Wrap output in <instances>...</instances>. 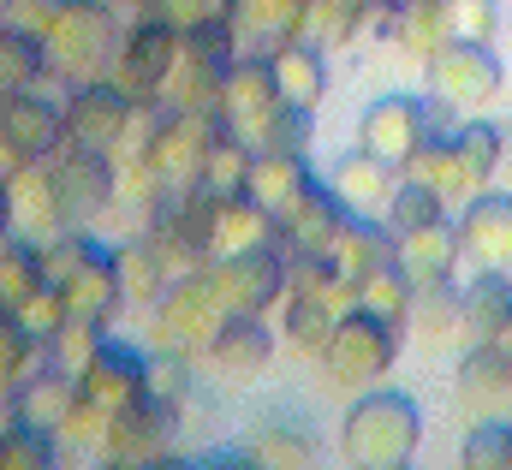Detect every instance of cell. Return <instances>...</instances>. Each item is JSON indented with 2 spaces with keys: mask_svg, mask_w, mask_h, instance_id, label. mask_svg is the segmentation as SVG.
I'll return each mask as SVG.
<instances>
[{
  "mask_svg": "<svg viewBox=\"0 0 512 470\" xmlns=\"http://www.w3.org/2000/svg\"><path fill=\"white\" fill-rule=\"evenodd\" d=\"M417 441H423V411L399 387H364L346 411V429H340V453L364 470L411 465Z\"/></svg>",
  "mask_w": 512,
  "mask_h": 470,
  "instance_id": "6da1fadb",
  "label": "cell"
},
{
  "mask_svg": "<svg viewBox=\"0 0 512 470\" xmlns=\"http://www.w3.org/2000/svg\"><path fill=\"white\" fill-rule=\"evenodd\" d=\"M48 66L66 84H96L114 72L126 36H120V6L114 0H60L54 24H48Z\"/></svg>",
  "mask_w": 512,
  "mask_h": 470,
  "instance_id": "7a4b0ae2",
  "label": "cell"
},
{
  "mask_svg": "<svg viewBox=\"0 0 512 470\" xmlns=\"http://www.w3.org/2000/svg\"><path fill=\"white\" fill-rule=\"evenodd\" d=\"M227 298L215 286L209 268H191L179 274L155 304H149V346L155 352H185V357H203L215 346V334L227 328Z\"/></svg>",
  "mask_w": 512,
  "mask_h": 470,
  "instance_id": "3957f363",
  "label": "cell"
},
{
  "mask_svg": "<svg viewBox=\"0 0 512 470\" xmlns=\"http://www.w3.org/2000/svg\"><path fill=\"white\" fill-rule=\"evenodd\" d=\"M393 357H399V334L387 328L382 316H370V310L358 304V310H346L340 328L328 334V346H322V369H328L334 387L364 393V387H376L387 369H393Z\"/></svg>",
  "mask_w": 512,
  "mask_h": 470,
  "instance_id": "277c9868",
  "label": "cell"
},
{
  "mask_svg": "<svg viewBox=\"0 0 512 470\" xmlns=\"http://www.w3.org/2000/svg\"><path fill=\"white\" fill-rule=\"evenodd\" d=\"M209 274H215V286H221L233 316H262V310H274L292 292V256L280 250V238L256 244V250H239V256H215Z\"/></svg>",
  "mask_w": 512,
  "mask_h": 470,
  "instance_id": "5b68a950",
  "label": "cell"
},
{
  "mask_svg": "<svg viewBox=\"0 0 512 470\" xmlns=\"http://www.w3.org/2000/svg\"><path fill=\"white\" fill-rule=\"evenodd\" d=\"M429 137H441L429 96H376V102L364 108V119H358V149L382 155L387 167H399V173H405V161H411Z\"/></svg>",
  "mask_w": 512,
  "mask_h": 470,
  "instance_id": "8992f818",
  "label": "cell"
},
{
  "mask_svg": "<svg viewBox=\"0 0 512 470\" xmlns=\"http://www.w3.org/2000/svg\"><path fill=\"white\" fill-rule=\"evenodd\" d=\"M173 60H179V24H167L161 12H143V18H131L126 48H120L108 78L126 90L131 102H161V84H167Z\"/></svg>",
  "mask_w": 512,
  "mask_h": 470,
  "instance_id": "52a82bcc",
  "label": "cell"
},
{
  "mask_svg": "<svg viewBox=\"0 0 512 470\" xmlns=\"http://www.w3.org/2000/svg\"><path fill=\"white\" fill-rule=\"evenodd\" d=\"M173 435H179V405L155 399V393H137L114 411L102 459L108 465H161L173 453Z\"/></svg>",
  "mask_w": 512,
  "mask_h": 470,
  "instance_id": "ba28073f",
  "label": "cell"
},
{
  "mask_svg": "<svg viewBox=\"0 0 512 470\" xmlns=\"http://www.w3.org/2000/svg\"><path fill=\"white\" fill-rule=\"evenodd\" d=\"M54 185H60V203H66V221L72 227H90L96 215H108L120 203V173H114V155L108 149H84V143H60L54 155Z\"/></svg>",
  "mask_w": 512,
  "mask_h": 470,
  "instance_id": "9c48e42d",
  "label": "cell"
},
{
  "mask_svg": "<svg viewBox=\"0 0 512 470\" xmlns=\"http://www.w3.org/2000/svg\"><path fill=\"white\" fill-rule=\"evenodd\" d=\"M429 90L447 96L459 114H477L501 96V60L489 42H471V36H453L435 60H429Z\"/></svg>",
  "mask_w": 512,
  "mask_h": 470,
  "instance_id": "30bf717a",
  "label": "cell"
},
{
  "mask_svg": "<svg viewBox=\"0 0 512 470\" xmlns=\"http://www.w3.org/2000/svg\"><path fill=\"white\" fill-rule=\"evenodd\" d=\"M215 137H221V114H179V108L167 114L161 137L149 143V161H155V173H161V191H167V197H179V191H197V185H203V161H209Z\"/></svg>",
  "mask_w": 512,
  "mask_h": 470,
  "instance_id": "8fae6325",
  "label": "cell"
},
{
  "mask_svg": "<svg viewBox=\"0 0 512 470\" xmlns=\"http://www.w3.org/2000/svg\"><path fill=\"white\" fill-rule=\"evenodd\" d=\"M280 108H286V102H280V90H274L268 54H239L233 72H227V90H221V125H227L233 137H245L251 149H262V143H268V125H274Z\"/></svg>",
  "mask_w": 512,
  "mask_h": 470,
  "instance_id": "7c38bea8",
  "label": "cell"
},
{
  "mask_svg": "<svg viewBox=\"0 0 512 470\" xmlns=\"http://www.w3.org/2000/svg\"><path fill=\"white\" fill-rule=\"evenodd\" d=\"M346 221H352L346 197L310 179V185H304L280 215H274V238H280V250H286V256H322V250H334V244H340Z\"/></svg>",
  "mask_w": 512,
  "mask_h": 470,
  "instance_id": "4fadbf2b",
  "label": "cell"
},
{
  "mask_svg": "<svg viewBox=\"0 0 512 470\" xmlns=\"http://www.w3.org/2000/svg\"><path fill=\"white\" fill-rule=\"evenodd\" d=\"M6 221L12 233L24 238H54L66 233V203H60V185H54V161H6Z\"/></svg>",
  "mask_w": 512,
  "mask_h": 470,
  "instance_id": "5bb4252c",
  "label": "cell"
},
{
  "mask_svg": "<svg viewBox=\"0 0 512 470\" xmlns=\"http://www.w3.org/2000/svg\"><path fill=\"white\" fill-rule=\"evenodd\" d=\"M66 143V108H54L36 90L6 96L0 108V155L6 161H54Z\"/></svg>",
  "mask_w": 512,
  "mask_h": 470,
  "instance_id": "9a60e30c",
  "label": "cell"
},
{
  "mask_svg": "<svg viewBox=\"0 0 512 470\" xmlns=\"http://www.w3.org/2000/svg\"><path fill=\"white\" fill-rule=\"evenodd\" d=\"M131 108H137V102H131L114 78L78 84L72 102H66V137L84 143V149H108V155H114L120 137H126V125H131Z\"/></svg>",
  "mask_w": 512,
  "mask_h": 470,
  "instance_id": "2e32d148",
  "label": "cell"
},
{
  "mask_svg": "<svg viewBox=\"0 0 512 470\" xmlns=\"http://www.w3.org/2000/svg\"><path fill=\"white\" fill-rule=\"evenodd\" d=\"M203 363L215 369V381L251 387V381H262V369L274 363V334L262 328V316H227V328L215 334V346L203 352Z\"/></svg>",
  "mask_w": 512,
  "mask_h": 470,
  "instance_id": "e0dca14e",
  "label": "cell"
},
{
  "mask_svg": "<svg viewBox=\"0 0 512 470\" xmlns=\"http://www.w3.org/2000/svg\"><path fill=\"white\" fill-rule=\"evenodd\" d=\"M453 387H459V405L471 417H495L512 405V352L501 340L489 346H465L459 369H453Z\"/></svg>",
  "mask_w": 512,
  "mask_h": 470,
  "instance_id": "ac0fdd59",
  "label": "cell"
},
{
  "mask_svg": "<svg viewBox=\"0 0 512 470\" xmlns=\"http://www.w3.org/2000/svg\"><path fill=\"white\" fill-rule=\"evenodd\" d=\"M459 238H465V256L483 262V268H512V185L501 191H477L459 215Z\"/></svg>",
  "mask_w": 512,
  "mask_h": 470,
  "instance_id": "d6986e66",
  "label": "cell"
},
{
  "mask_svg": "<svg viewBox=\"0 0 512 470\" xmlns=\"http://www.w3.org/2000/svg\"><path fill=\"white\" fill-rule=\"evenodd\" d=\"M72 399H78V375H66V369H54V363L36 369L18 393H6L12 423H24V429H36V435H66Z\"/></svg>",
  "mask_w": 512,
  "mask_h": 470,
  "instance_id": "ffe728a7",
  "label": "cell"
},
{
  "mask_svg": "<svg viewBox=\"0 0 512 470\" xmlns=\"http://www.w3.org/2000/svg\"><path fill=\"white\" fill-rule=\"evenodd\" d=\"M78 387H84L90 399H102L108 411H120L126 399L149 393V357L137 352V346H126V340H102V352H96V363L78 375Z\"/></svg>",
  "mask_w": 512,
  "mask_h": 470,
  "instance_id": "44dd1931",
  "label": "cell"
},
{
  "mask_svg": "<svg viewBox=\"0 0 512 470\" xmlns=\"http://www.w3.org/2000/svg\"><path fill=\"white\" fill-rule=\"evenodd\" d=\"M459 256H465V238H459V227H453L447 215L399 238V268H405V280H411L417 292L453 280V262H459Z\"/></svg>",
  "mask_w": 512,
  "mask_h": 470,
  "instance_id": "7402d4cb",
  "label": "cell"
},
{
  "mask_svg": "<svg viewBox=\"0 0 512 470\" xmlns=\"http://www.w3.org/2000/svg\"><path fill=\"white\" fill-rule=\"evenodd\" d=\"M268 66H274V90H280V102L286 108H304V114H316V102L328 96V54L316 48V42H286V48H274L268 54Z\"/></svg>",
  "mask_w": 512,
  "mask_h": 470,
  "instance_id": "603a6c76",
  "label": "cell"
},
{
  "mask_svg": "<svg viewBox=\"0 0 512 470\" xmlns=\"http://www.w3.org/2000/svg\"><path fill=\"white\" fill-rule=\"evenodd\" d=\"M304 6L310 0H233L227 18H233L239 42H251L256 54H274L304 36Z\"/></svg>",
  "mask_w": 512,
  "mask_h": 470,
  "instance_id": "cb8c5ba5",
  "label": "cell"
},
{
  "mask_svg": "<svg viewBox=\"0 0 512 470\" xmlns=\"http://www.w3.org/2000/svg\"><path fill=\"white\" fill-rule=\"evenodd\" d=\"M334 262H340V274L352 286H364L370 274H382L387 262H399V233L387 221H376V215H352L340 244H334Z\"/></svg>",
  "mask_w": 512,
  "mask_h": 470,
  "instance_id": "d4e9b609",
  "label": "cell"
},
{
  "mask_svg": "<svg viewBox=\"0 0 512 470\" xmlns=\"http://www.w3.org/2000/svg\"><path fill=\"white\" fill-rule=\"evenodd\" d=\"M405 179H417V185L441 191V203H447V209H453V203L465 209V203H471V197L483 191V185L471 179V167L459 161V149H453V131L429 137V143H423V149H417V155L405 161Z\"/></svg>",
  "mask_w": 512,
  "mask_h": 470,
  "instance_id": "484cf974",
  "label": "cell"
},
{
  "mask_svg": "<svg viewBox=\"0 0 512 470\" xmlns=\"http://www.w3.org/2000/svg\"><path fill=\"white\" fill-rule=\"evenodd\" d=\"M459 298H465V328H459V340H465V346H489L512 316L507 268H477V280H465Z\"/></svg>",
  "mask_w": 512,
  "mask_h": 470,
  "instance_id": "4316f807",
  "label": "cell"
},
{
  "mask_svg": "<svg viewBox=\"0 0 512 470\" xmlns=\"http://www.w3.org/2000/svg\"><path fill=\"white\" fill-rule=\"evenodd\" d=\"M393 173H399V167H387L382 155L352 149V155L340 161V173H334V191L346 197V209H352V215H382L387 197L399 191V185H393Z\"/></svg>",
  "mask_w": 512,
  "mask_h": 470,
  "instance_id": "83f0119b",
  "label": "cell"
},
{
  "mask_svg": "<svg viewBox=\"0 0 512 470\" xmlns=\"http://www.w3.org/2000/svg\"><path fill=\"white\" fill-rule=\"evenodd\" d=\"M310 185V161L304 149H256V167H251V197L262 209H286L298 191Z\"/></svg>",
  "mask_w": 512,
  "mask_h": 470,
  "instance_id": "f1b7e54d",
  "label": "cell"
},
{
  "mask_svg": "<svg viewBox=\"0 0 512 470\" xmlns=\"http://www.w3.org/2000/svg\"><path fill=\"white\" fill-rule=\"evenodd\" d=\"M221 90H227L221 66H203V60L179 54L173 72H167V84H161V102L179 108V114H221Z\"/></svg>",
  "mask_w": 512,
  "mask_h": 470,
  "instance_id": "f546056e",
  "label": "cell"
},
{
  "mask_svg": "<svg viewBox=\"0 0 512 470\" xmlns=\"http://www.w3.org/2000/svg\"><path fill=\"white\" fill-rule=\"evenodd\" d=\"M126 286H120V268H114V250H102L96 262H84L72 280H66V304L72 316H90V322H114Z\"/></svg>",
  "mask_w": 512,
  "mask_h": 470,
  "instance_id": "4dcf8cb0",
  "label": "cell"
},
{
  "mask_svg": "<svg viewBox=\"0 0 512 470\" xmlns=\"http://www.w3.org/2000/svg\"><path fill=\"white\" fill-rule=\"evenodd\" d=\"M114 268H120V286H126V304L149 310L161 292H167V256L155 250V238L137 233L126 244H114Z\"/></svg>",
  "mask_w": 512,
  "mask_h": 470,
  "instance_id": "1f68e13d",
  "label": "cell"
},
{
  "mask_svg": "<svg viewBox=\"0 0 512 470\" xmlns=\"http://www.w3.org/2000/svg\"><path fill=\"white\" fill-rule=\"evenodd\" d=\"M459 30H453V6L447 0H417V6H399V24H393V42L405 48V54H417L423 66L453 42Z\"/></svg>",
  "mask_w": 512,
  "mask_h": 470,
  "instance_id": "d6a6232c",
  "label": "cell"
},
{
  "mask_svg": "<svg viewBox=\"0 0 512 470\" xmlns=\"http://www.w3.org/2000/svg\"><path fill=\"white\" fill-rule=\"evenodd\" d=\"M256 244H274V209H262L251 191L245 197H227L221 215H215V256H239Z\"/></svg>",
  "mask_w": 512,
  "mask_h": 470,
  "instance_id": "836d02e7",
  "label": "cell"
},
{
  "mask_svg": "<svg viewBox=\"0 0 512 470\" xmlns=\"http://www.w3.org/2000/svg\"><path fill=\"white\" fill-rule=\"evenodd\" d=\"M340 304H334V292H286V340L298 346V352H316L328 346V334L340 328Z\"/></svg>",
  "mask_w": 512,
  "mask_h": 470,
  "instance_id": "e575fe53",
  "label": "cell"
},
{
  "mask_svg": "<svg viewBox=\"0 0 512 470\" xmlns=\"http://www.w3.org/2000/svg\"><path fill=\"white\" fill-rule=\"evenodd\" d=\"M364 12H370V0H310L304 6V42L334 54V48L364 36Z\"/></svg>",
  "mask_w": 512,
  "mask_h": 470,
  "instance_id": "d590c367",
  "label": "cell"
},
{
  "mask_svg": "<svg viewBox=\"0 0 512 470\" xmlns=\"http://www.w3.org/2000/svg\"><path fill=\"white\" fill-rule=\"evenodd\" d=\"M251 167H256V149L221 125V137H215V149H209V161H203V191H215L221 203H227V197H245V191H251Z\"/></svg>",
  "mask_w": 512,
  "mask_h": 470,
  "instance_id": "8d00e7d4",
  "label": "cell"
},
{
  "mask_svg": "<svg viewBox=\"0 0 512 470\" xmlns=\"http://www.w3.org/2000/svg\"><path fill=\"white\" fill-rule=\"evenodd\" d=\"M48 72H54V66H48V42H42V36H30V30H0V84H6V96L36 90Z\"/></svg>",
  "mask_w": 512,
  "mask_h": 470,
  "instance_id": "74e56055",
  "label": "cell"
},
{
  "mask_svg": "<svg viewBox=\"0 0 512 470\" xmlns=\"http://www.w3.org/2000/svg\"><path fill=\"white\" fill-rule=\"evenodd\" d=\"M459 328H465V298H459V286H453V280L423 286L417 304H411V334H423L429 346H447Z\"/></svg>",
  "mask_w": 512,
  "mask_h": 470,
  "instance_id": "f35d334b",
  "label": "cell"
},
{
  "mask_svg": "<svg viewBox=\"0 0 512 470\" xmlns=\"http://www.w3.org/2000/svg\"><path fill=\"white\" fill-rule=\"evenodd\" d=\"M358 304H364L370 316H382L393 334H405V328H411V304H417V286L405 280V268H399V262H387L382 274H370V280L358 286Z\"/></svg>",
  "mask_w": 512,
  "mask_h": 470,
  "instance_id": "ab89813d",
  "label": "cell"
},
{
  "mask_svg": "<svg viewBox=\"0 0 512 470\" xmlns=\"http://www.w3.org/2000/svg\"><path fill=\"white\" fill-rule=\"evenodd\" d=\"M36 286H42V244L24 233H6V250H0V304L18 310Z\"/></svg>",
  "mask_w": 512,
  "mask_h": 470,
  "instance_id": "60d3db41",
  "label": "cell"
},
{
  "mask_svg": "<svg viewBox=\"0 0 512 470\" xmlns=\"http://www.w3.org/2000/svg\"><path fill=\"white\" fill-rule=\"evenodd\" d=\"M251 459L274 470H304L316 465V435L310 429H292V423H262L251 435Z\"/></svg>",
  "mask_w": 512,
  "mask_h": 470,
  "instance_id": "b9f144b4",
  "label": "cell"
},
{
  "mask_svg": "<svg viewBox=\"0 0 512 470\" xmlns=\"http://www.w3.org/2000/svg\"><path fill=\"white\" fill-rule=\"evenodd\" d=\"M6 316H12V322L30 334V340H42V346H48V340H54V334L72 322V304H66V286L42 280V286H36V292H30L18 310H6Z\"/></svg>",
  "mask_w": 512,
  "mask_h": 470,
  "instance_id": "7bdbcfd3",
  "label": "cell"
},
{
  "mask_svg": "<svg viewBox=\"0 0 512 470\" xmlns=\"http://www.w3.org/2000/svg\"><path fill=\"white\" fill-rule=\"evenodd\" d=\"M453 149H459V161L471 167V179L489 185V179L501 173V149H507V137H501V125H489V119H465V125L453 131Z\"/></svg>",
  "mask_w": 512,
  "mask_h": 470,
  "instance_id": "ee69618b",
  "label": "cell"
},
{
  "mask_svg": "<svg viewBox=\"0 0 512 470\" xmlns=\"http://www.w3.org/2000/svg\"><path fill=\"white\" fill-rule=\"evenodd\" d=\"M102 340H108V322H90V316H72L54 340H48V357H54V369H66V375H84L96 352H102Z\"/></svg>",
  "mask_w": 512,
  "mask_h": 470,
  "instance_id": "f6af8a7d",
  "label": "cell"
},
{
  "mask_svg": "<svg viewBox=\"0 0 512 470\" xmlns=\"http://www.w3.org/2000/svg\"><path fill=\"white\" fill-rule=\"evenodd\" d=\"M447 215V203H441V191H429V185H417V179H399V191L387 197L382 221L393 233H417V227H429V221H441Z\"/></svg>",
  "mask_w": 512,
  "mask_h": 470,
  "instance_id": "bcb514c9",
  "label": "cell"
},
{
  "mask_svg": "<svg viewBox=\"0 0 512 470\" xmlns=\"http://www.w3.org/2000/svg\"><path fill=\"white\" fill-rule=\"evenodd\" d=\"M102 250H96V238H84V227H66V233L42 238V280H54V286H66L84 262H96Z\"/></svg>",
  "mask_w": 512,
  "mask_h": 470,
  "instance_id": "7dc6e473",
  "label": "cell"
},
{
  "mask_svg": "<svg viewBox=\"0 0 512 470\" xmlns=\"http://www.w3.org/2000/svg\"><path fill=\"white\" fill-rule=\"evenodd\" d=\"M459 465L465 470H507L512 465V429L501 417H477V429L459 447Z\"/></svg>",
  "mask_w": 512,
  "mask_h": 470,
  "instance_id": "c3c4849f",
  "label": "cell"
},
{
  "mask_svg": "<svg viewBox=\"0 0 512 470\" xmlns=\"http://www.w3.org/2000/svg\"><path fill=\"white\" fill-rule=\"evenodd\" d=\"M36 352H42V340H30L12 316L0 322V381H6V393H18L30 375H36Z\"/></svg>",
  "mask_w": 512,
  "mask_h": 470,
  "instance_id": "681fc988",
  "label": "cell"
},
{
  "mask_svg": "<svg viewBox=\"0 0 512 470\" xmlns=\"http://www.w3.org/2000/svg\"><path fill=\"white\" fill-rule=\"evenodd\" d=\"M0 465H6V470H48V465H60L54 435H36V429H24V423H6Z\"/></svg>",
  "mask_w": 512,
  "mask_h": 470,
  "instance_id": "f907efd6",
  "label": "cell"
},
{
  "mask_svg": "<svg viewBox=\"0 0 512 470\" xmlns=\"http://www.w3.org/2000/svg\"><path fill=\"white\" fill-rule=\"evenodd\" d=\"M191 363H197V357H185V352H155L149 357V393L185 405V399H191Z\"/></svg>",
  "mask_w": 512,
  "mask_h": 470,
  "instance_id": "816d5d0a",
  "label": "cell"
},
{
  "mask_svg": "<svg viewBox=\"0 0 512 470\" xmlns=\"http://www.w3.org/2000/svg\"><path fill=\"white\" fill-rule=\"evenodd\" d=\"M447 6H453V30H459V36L495 42V30H501V6H495V0H447Z\"/></svg>",
  "mask_w": 512,
  "mask_h": 470,
  "instance_id": "f5cc1de1",
  "label": "cell"
},
{
  "mask_svg": "<svg viewBox=\"0 0 512 470\" xmlns=\"http://www.w3.org/2000/svg\"><path fill=\"white\" fill-rule=\"evenodd\" d=\"M54 12H60V0H6V6H0L6 30H30V36H48Z\"/></svg>",
  "mask_w": 512,
  "mask_h": 470,
  "instance_id": "db71d44e",
  "label": "cell"
},
{
  "mask_svg": "<svg viewBox=\"0 0 512 470\" xmlns=\"http://www.w3.org/2000/svg\"><path fill=\"white\" fill-rule=\"evenodd\" d=\"M310 143V114L304 108H280L274 125H268V143L262 149H304Z\"/></svg>",
  "mask_w": 512,
  "mask_h": 470,
  "instance_id": "11a10c76",
  "label": "cell"
},
{
  "mask_svg": "<svg viewBox=\"0 0 512 470\" xmlns=\"http://www.w3.org/2000/svg\"><path fill=\"white\" fill-rule=\"evenodd\" d=\"M233 0H155V12L167 18V24H179V30H191V24H203V18H221Z\"/></svg>",
  "mask_w": 512,
  "mask_h": 470,
  "instance_id": "9f6ffc18",
  "label": "cell"
},
{
  "mask_svg": "<svg viewBox=\"0 0 512 470\" xmlns=\"http://www.w3.org/2000/svg\"><path fill=\"white\" fill-rule=\"evenodd\" d=\"M501 137H507V149H501V179L512 185V119L501 125Z\"/></svg>",
  "mask_w": 512,
  "mask_h": 470,
  "instance_id": "6f0895ef",
  "label": "cell"
},
{
  "mask_svg": "<svg viewBox=\"0 0 512 470\" xmlns=\"http://www.w3.org/2000/svg\"><path fill=\"white\" fill-rule=\"evenodd\" d=\"M495 340H501V346H507V352H512V316H507V328H501V334H495Z\"/></svg>",
  "mask_w": 512,
  "mask_h": 470,
  "instance_id": "680465c9",
  "label": "cell"
},
{
  "mask_svg": "<svg viewBox=\"0 0 512 470\" xmlns=\"http://www.w3.org/2000/svg\"><path fill=\"white\" fill-rule=\"evenodd\" d=\"M387 6H417V0H387Z\"/></svg>",
  "mask_w": 512,
  "mask_h": 470,
  "instance_id": "91938a15",
  "label": "cell"
},
{
  "mask_svg": "<svg viewBox=\"0 0 512 470\" xmlns=\"http://www.w3.org/2000/svg\"><path fill=\"white\" fill-rule=\"evenodd\" d=\"M507 30H512V12H507Z\"/></svg>",
  "mask_w": 512,
  "mask_h": 470,
  "instance_id": "94428289",
  "label": "cell"
}]
</instances>
